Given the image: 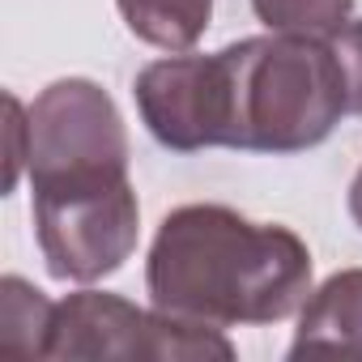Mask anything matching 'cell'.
Wrapping results in <instances>:
<instances>
[{
  "instance_id": "obj_1",
  "label": "cell",
  "mask_w": 362,
  "mask_h": 362,
  "mask_svg": "<svg viewBox=\"0 0 362 362\" xmlns=\"http://www.w3.org/2000/svg\"><path fill=\"white\" fill-rule=\"evenodd\" d=\"M145 290L158 311L192 324H277L311 294V252L290 226L184 205L153 235Z\"/></svg>"
},
{
  "instance_id": "obj_2",
  "label": "cell",
  "mask_w": 362,
  "mask_h": 362,
  "mask_svg": "<svg viewBox=\"0 0 362 362\" xmlns=\"http://www.w3.org/2000/svg\"><path fill=\"white\" fill-rule=\"evenodd\" d=\"M235 86L230 149L303 153L341 124L349 111L345 73L332 39L260 35L222 47Z\"/></svg>"
},
{
  "instance_id": "obj_3",
  "label": "cell",
  "mask_w": 362,
  "mask_h": 362,
  "mask_svg": "<svg viewBox=\"0 0 362 362\" xmlns=\"http://www.w3.org/2000/svg\"><path fill=\"white\" fill-rule=\"evenodd\" d=\"M35 230L47 273L60 281H98L124 269L141 230L128 175L35 184Z\"/></svg>"
},
{
  "instance_id": "obj_4",
  "label": "cell",
  "mask_w": 362,
  "mask_h": 362,
  "mask_svg": "<svg viewBox=\"0 0 362 362\" xmlns=\"http://www.w3.org/2000/svg\"><path fill=\"white\" fill-rule=\"evenodd\" d=\"M43 358H149L197 362L235 358V345L214 324H192L166 311H141L136 303L103 290H77L52 311Z\"/></svg>"
},
{
  "instance_id": "obj_5",
  "label": "cell",
  "mask_w": 362,
  "mask_h": 362,
  "mask_svg": "<svg viewBox=\"0 0 362 362\" xmlns=\"http://www.w3.org/2000/svg\"><path fill=\"white\" fill-rule=\"evenodd\" d=\"M30 188L86 175H128V128L90 77L52 81L30 107Z\"/></svg>"
},
{
  "instance_id": "obj_6",
  "label": "cell",
  "mask_w": 362,
  "mask_h": 362,
  "mask_svg": "<svg viewBox=\"0 0 362 362\" xmlns=\"http://www.w3.org/2000/svg\"><path fill=\"white\" fill-rule=\"evenodd\" d=\"M136 111L149 136L175 153H197L235 136V86L226 52L214 56H166L141 69Z\"/></svg>"
},
{
  "instance_id": "obj_7",
  "label": "cell",
  "mask_w": 362,
  "mask_h": 362,
  "mask_svg": "<svg viewBox=\"0 0 362 362\" xmlns=\"http://www.w3.org/2000/svg\"><path fill=\"white\" fill-rule=\"evenodd\" d=\"M303 354H345L362 358V269L332 273L298 315L290 358Z\"/></svg>"
},
{
  "instance_id": "obj_8",
  "label": "cell",
  "mask_w": 362,
  "mask_h": 362,
  "mask_svg": "<svg viewBox=\"0 0 362 362\" xmlns=\"http://www.w3.org/2000/svg\"><path fill=\"white\" fill-rule=\"evenodd\" d=\"M128 30L162 52H192L209 30L214 0H115Z\"/></svg>"
},
{
  "instance_id": "obj_9",
  "label": "cell",
  "mask_w": 362,
  "mask_h": 362,
  "mask_svg": "<svg viewBox=\"0 0 362 362\" xmlns=\"http://www.w3.org/2000/svg\"><path fill=\"white\" fill-rule=\"evenodd\" d=\"M52 311L56 303H47L43 290H35L26 277H0V349L18 358H43Z\"/></svg>"
},
{
  "instance_id": "obj_10",
  "label": "cell",
  "mask_w": 362,
  "mask_h": 362,
  "mask_svg": "<svg viewBox=\"0 0 362 362\" xmlns=\"http://www.w3.org/2000/svg\"><path fill=\"white\" fill-rule=\"evenodd\" d=\"M252 9L273 35L337 39L354 13V0H252Z\"/></svg>"
},
{
  "instance_id": "obj_11",
  "label": "cell",
  "mask_w": 362,
  "mask_h": 362,
  "mask_svg": "<svg viewBox=\"0 0 362 362\" xmlns=\"http://www.w3.org/2000/svg\"><path fill=\"white\" fill-rule=\"evenodd\" d=\"M332 52L341 60V73H345L349 111L362 115V22H345V30L332 39Z\"/></svg>"
},
{
  "instance_id": "obj_12",
  "label": "cell",
  "mask_w": 362,
  "mask_h": 362,
  "mask_svg": "<svg viewBox=\"0 0 362 362\" xmlns=\"http://www.w3.org/2000/svg\"><path fill=\"white\" fill-rule=\"evenodd\" d=\"M9 192L18 188L22 179V166L30 162V111L9 94Z\"/></svg>"
},
{
  "instance_id": "obj_13",
  "label": "cell",
  "mask_w": 362,
  "mask_h": 362,
  "mask_svg": "<svg viewBox=\"0 0 362 362\" xmlns=\"http://www.w3.org/2000/svg\"><path fill=\"white\" fill-rule=\"evenodd\" d=\"M349 218H354L358 230H362V170L354 175V184H349Z\"/></svg>"
}]
</instances>
